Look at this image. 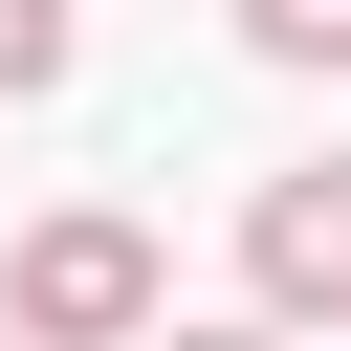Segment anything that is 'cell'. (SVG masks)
Segmentation results:
<instances>
[{"label":"cell","mask_w":351,"mask_h":351,"mask_svg":"<svg viewBox=\"0 0 351 351\" xmlns=\"http://www.w3.org/2000/svg\"><path fill=\"white\" fill-rule=\"evenodd\" d=\"M0 329H22V351H132V329H154V241H132V219H44V241L0 263Z\"/></svg>","instance_id":"1"},{"label":"cell","mask_w":351,"mask_h":351,"mask_svg":"<svg viewBox=\"0 0 351 351\" xmlns=\"http://www.w3.org/2000/svg\"><path fill=\"white\" fill-rule=\"evenodd\" d=\"M241 285H263V329H351V154L241 197Z\"/></svg>","instance_id":"2"},{"label":"cell","mask_w":351,"mask_h":351,"mask_svg":"<svg viewBox=\"0 0 351 351\" xmlns=\"http://www.w3.org/2000/svg\"><path fill=\"white\" fill-rule=\"evenodd\" d=\"M66 44H88L66 0H0V110H44V88H66Z\"/></svg>","instance_id":"3"},{"label":"cell","mask_w":351,"mask_h":351,"mask_svg":"<svg viewBox=\"0 0 351 351\" xmlns=\"http://www.w3.org/2000/svg\"><path fill=\"white\" fill-rule=\"evenodd\" d=\"M241 44H263V66H307V88H329V66H351V0H241Z\"/></svg>","instance_id":"4"},{"label":"cell","mask_w":351,"mask_h":351,"mask_svg":"<svg viewBox=\"0 0 351 351\" xmlns=\"http://www.w3.org/2000/svg\"><path fill=\"white\" fill-rule=\"evenodd\" d=\"M132 351H307V329H263V307H241V329H176V307H154Z\"/></svg>","instance_id":"5"},{"label":"cell","mask_w":351,"mask_h":351,"mask_svg":"<svg viewBox=\"0 0 351 351\" xmlns=\"http://www.w3.org/2000/svg\"><path fill=\"white\" fill-rule=\"evenodd\" d=\"M0 351H22V329H0Z\"/></svg>","instance_id":"6"}]
</instances>
